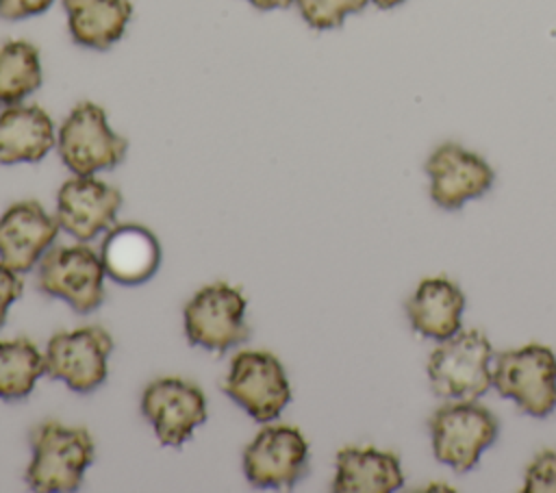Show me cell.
Returning a JSON list of instances; mask_svg holds the SVG:
<instances>
[{
  "label": "cell",
  "instance_id": "6da1fadb",
  "mask_svg": "<svg viewBox=\"0 0 556 493\" xmlns=\"http://www.w3.org/2000/svg\"><path fill=\"white\" fill-rule=\"evenodd\" d=\"M33 460L26 469V484L33 491H76L85 469L93 463L96 443L87 428L65 426L48 419L30 432Z\"/></svg>",
  "mask_w": 556,
  "mask_h": 493
},
{
  "label": "cell",
  "instance_id": "7a4b0ae2",
  "mask_svg": "<svg viewBox=\"0 0 556 493\" xmlns=\"http://www.w3.org/2000/svg\"><path fill=\"white\" fill-rule=\"evenodd\" d=\"M56 150L72 174L96 176L126 159L128 139L109 126L100 104L85 100L63 119L56 132Z\"/></svg>",
  "mask_w": 556,
  "mask_h": 493
},
{
  "label": "cell",
  "instance_id": "3957f363",
  "mask_svg": "<svg viewBox=\"0 0 556 493\" xmlns=\"http://www.w3.org/2000/svg\"><path fill=\"white\" fill-rule=\"evenodd\" d=\"M434 458L456 473L473 469L500 432L497 417L476 400H452L428 421Z\"/></svg>",
  "mask_w": 556,
  "mask_h": 493
},
{
  "label": "cell",
  "instance_id": "277c9868",
  "mask_svg": "<svg viewBox=\"0 0 556 493\" xmlns=\"http://www.w3.org/2000/svg\"><path fill=\"white\" fill-rule=\"evenodd\" d=\"M493 347L484 332L458 330L428 358V378L445 400H478L493 384Z\"/></svg>",
  "mask_w": 556,
  "mask_h": 493
},
{
  "label": "cell",
  "instance_id": "5b68a950",
  "mask_svg": "<svg viewBox=\"0 0 556 493\" xmlns=\"http://www.w3.org/2000/svg\"><path fill=\"white\" fill-rule=\"evenodd\" d=\"M245 295L239 287L224 280L211 282L195 291L182 308V324L187 341L211 352H226L245 343L252 334L243 319Z\"/></svg>",
  "mask_w": 556,
  "mask_h": 493
},
{
  "label": "cell",
  "instance_id": "8992f818",
  "mask_svg": "<svg viewBox=\"0 0 556 493\" xmlns=\"http://www.w3.org/2000/svg\"><path fill=\"white\" fill-rule=\"evenodd\" d=\"M493 387L532 417L556 410V354L541 343L497 354Z\"/></svg>",
  "mask_w": 556,
  "mask_h": 493
},
{
  "label": "cell",
  "instance_id": "52a82bcc",
  "mask_svg": "<svg viewBox=\"0 0 556 493\" xmlns=\"http://www.w3.org/2000/svg\"><path fill=\"white\" fill-rule=\"evenodd\" d=\"M222 389L258 424L276 419L291 402L287 371L278 356L267 350L237 352Z\"/></svg>",
  "mask_w": 556,
  "mask_h": 493
},
{
  "label": "cell",
  "instance_id": "ba28073f",
  "mask_svg": "<svg viewBox=\"0 0 556 493\" xmlns=\"http://www.w3.org/2000/svg\"><path fill=\"white\" fill-rule=\"evenodd\" d=\"M104 265L100 254L85 243L50 248L37 267L43 293L67 302L76 313H91L104 302Z\"/></svg>",
  "mask_w": 556,
  "mask_h": 493
},
{
  "label": "cell",
  "instance_id": "9c48e42d",
  "mask_svg": "<svg viewBox=\"0 0 556 493\" xmlns=\"http://www.w3.org/2000/svg\"><path fill=\"white\" fill-rule=\"evenodd\" d=\"M111 352L113 337L102 326L63 330L52 334L46 345V374L85 395L106 380Z\"/></svg>",
  "mask_w": 556,
  "mask_h": 493
},
{
  "label": "cell",
  "instance_id": "30bf717a",
  "mask_svg": "<svg viewBox=\"0 0 556 493\" xmlns=\"http://www.w3.org/2000/svg\"><path fill=\"white\" fill-rule=\"evenodd\" d=\"M243 473L256 489H293L308 473V441L295 426H265L243 450Z\"/></svg>",
  "mask_w": 556,
  "mask_h": 493
},
{
  "label": "cell",
  "instance_id": "8fae6325",
  "mask_svg": "<svg viewBox=\"0 0 556 493\" xmlns=\"http://www.w3.org/2000/svg\"><path fill=\"white\" fill-rule=\"evenodd\" d=\"M141 413L152 424L161 445L180 447L206 421V397L195 382L165 376L143 389Z\"/></svg>",
  "mask_w": 556,
  "mask_h": 493
},
{
  "label": "cell",
  "instance_id": "7c38bea8",
  "mask_svg": "<svg viewBox=\"0 0 556 493\" xmlns=\"http://www.w3.org/2000/svg\"><path fill=\"white\" fill-rule=\"evenodd\" d=\"M430 178V198L437 206L456 211L465 202L484 195L493 180V167L476 152L460 143H441L426 161Z\"/></svg>",
  "mask_w": 556,
  "mask_h": 493
},
{
  "label": "cell",
  "instance_id": "4fadbf2b",
  "mask_svg": "<svg viewBox=\"0 0 556 493\" xmlns=\"http://www.w3.org/2000/svg\"><path fill=\"white\" fill-rule=\"evenodd\" d=\"M122 206V191L96 176H72L56 193V222L70 237L87 243L109 230Z\"/></svg>",
  "mask_w": 556,
  "mask_h": 493
},
{
  "label": "cell",
  "instance_id": "5bb4252c",
  "mask_svg": "<svg viewBox=\"0 0 556 493\" xmlns=\"http://www.w3.org/2000/svg\"><path fill=\"white\" fill-rule=\"evenodd\" d=\"M59 222L37 200L11 204L0 215V263L17 274L30 271L52 248Z\"/></svg>",
  "mask_w": 556,
  "mask_h": 493
},
{
  "label": "cell",
  "instance_id": "9a60e30c",
  "mask_svg": "<svg viewBox=\"0 0 556 493\" xmlns=\"http://www.w3.org/2000/svg\"><path fill=\"white\" fill-rule=\"evenodd\" d=\"M100 258L111 280L135 287L148 282L161 265V243L141 224H113L102 241Z\"/></svg>",
  "mask_w": 556,
  "mask_h": 493
},
{
  "label": "cell",
  "instance_id": "2e32d148",
  "mask_svg": "<svg viewBox=\"0 0 556 493\" xmlns=\"http://www.w3.org/2000/svg\"><path fill=\"white\" fill-rule=\"evenodd\" d=\"M465 293L450 278H424L406 302V315L415 332L445 341L460 330Z\"/></svg>",
  "mask_w": 556,
  "mask_h": 493
},
{
  "label": "cell",
  "instance_id": "e0dca14e",
  "mask_svg": "<svg viewBox=\"0 0 556 493\" xmlns=\"http://www.w3.org/2000/svg\"><path fill=\"white\" fill-rule=\"evenodd\" d=\"M56 146L52 117L37 104H11L0 113V163H39Z\"/></svg>",
  "mask_w": 556,
  "mask_h": 493
},
{
  "label": "cell",
  "instance_id": "ac0fdd59",
  "mask_svg": "<svg viewBox=\"0 0 556 493\" xmlns=\"http://www.w3.org/2000/svg\"><path fill=\"white\" fill-rule=\"evenodd\" d=\"M402 484L404 471L395 454L356 445L339 450L330 486L334 493H391Z\"/></svg>",
  "mask_w": 556,
  "mask_h": 493
},
{
  "label": "cell",
  "instance_id": "d6986e66",
  "mask_svg": "<svg viewBox=\"0 0 556 493\" xmlns=\"http://www.w3.org/2000/svg\"><path fill=\"white\" fill-rule=\"evenodd\" d=\"M72 39L91 50H109L132 17L130 0H63Z\"/></svg>",
  "mask_w": 556,
  "mask_h": 493
},
{
  "label": "cell",
  "instance_id": "ffe728a7",
  "mask_svg": "<svg viewBox=\"0 0 556 493\" xmlns=\"http://www.w3.org/2000/svg\"><path fill=\"white\" fill-rule=\"evenodd\" d=\"M43 69L39 50L24 39L0 43V104L11 106L41 87Z\"/></svg>",
  "mask_w": 556,
  "mask_h": 493
},
{
  "label": "cell",
  "instance_id": "44dd1931",
  "mask_svg": "<svg viewBox=\"0 0 556 493\" xmlns=\"http://www.w3.org/2000/svg\"><path fill=\"white\" fill-rule=\"evenodd\" d=\"M43 374L46 358L30 339H0V400L28 397Z\"/></svg>",
  "mask_w": 556,
  "mask_h": 493
},
{
  "label": "cell",
  "instance_id": "7402d4cb",
  "mask_svg": "<svg viewBox=\"0 0 556 493\" xmlns=\"http://www.w3.org/2000/svg\"><path fill=\"white\" fill-rule=\"evenodd\" d=\"M369 0H295L302 20L315 30L339 28L348 15L361 13Z\"/></svg>",
  "mask_w": 556,
  "mask_h": 493
},
{
  "label": "cell",
  "instance_id": "603a6c76",
  "mask_svg": "<svg viewBox=\"0 0 556 493\" xmlns=\"http://www.w3.org/2000/svg\"><path fill=\"white\" fill-rule=\"evenodd\" d=\"M526 493H556V452L543 450L526 469Z\"/></svg>",
  "mask_w": 556,
  "mask_h": 493
},
{
  "label": "cell",
  "instance_id": "cb8c5ba5",
  "mask_svg": "<svg viewBox=\"0 0 556 493\" xmlns=\"http://www.w3.org/2000/svg\"><path fill=\"white\" fill-rule=\"evenodd\" d=\"M22 293H24V282L20 274L7 267L4 263H0V328L7 321L9 308L13 306L15 300L22 298Z\"/></svg>",
  "mask_w": 556,
  "mask_h": 493
},
{
  "label": "cell",
  "instance_id": "d4e9b609",
  "mask_svg": "<svg viewBox=\"0 0 556 493\" xmlns=\"http://www.w3.org/2000/svg\"><path fill=\"white\" fill-rule=\"evenodd\" d=\"M54 0H0L2 20H24L41 15L52 7Z\"/></svg>",
  "mask_w": 556,
  "mask_h": 493
},
{
  "label": "cell",
  "instance_id": "484cf974",
  "mask_svg": "<svg viewBox=\"0 0 556 493\" xmlns=\"http://www.w3.org/2000/svg\"><path fill=\"white\" fill-rule=\"evenodd\" d=\"M248 4H252L258 11H274V9H287L291 7L295 0H245Z\"/></svg>",
  "mask_w": 556,
  "mask_h": 493
},
{
  "label": "cell",
  "instance_id": "4316f807",
  "mask_svg": "<svg viewBox=\"0 0 556 493\" xmlns=\"http://www.w3.org/2000/svg\"><path fill=\"white\" fill-rule=\"evenodd\" d=\"M369 2H374L378 9H393V7L402 4L404 0H369Z\"/></svg>",
  "mask_w": 556,
  "mask_h": 493
}]
</instances>
